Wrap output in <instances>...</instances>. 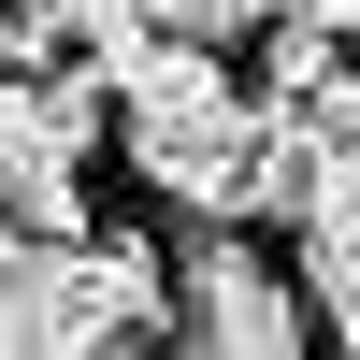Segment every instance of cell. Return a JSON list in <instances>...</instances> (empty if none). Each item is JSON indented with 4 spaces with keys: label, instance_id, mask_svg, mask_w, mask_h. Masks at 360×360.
I'll return each instance as SVG.
<instances>
[{
    "label": "cell",
    "instance_id": "cell-1",
    "mask_svg": "<svg viewBox=\"0 0 360 360\" xmlns=\"http://www.w3.org/2000/svg\"><path fill=\"white\" fill-rule=\"evenodd\" d=\"M115 86V159L159 202L245 231V159H259V86L231 72V44H188V29H130V44H86Z\"/></svg>",
    "mask_w": 360,
    "mask_h": 360
},
{
    "label": "cell",
    "instance_id": "cell-2",
    "mask_svg": "<svg viewBox=\"0 0 360 360\" xmlns=\"http://www.w3.org/2000/svg\"><path fill=\"white\" fill-rule=\"evenodd\" d=\"M303 332H317V288H303V259H274V245H245L231 217H202V245L173 259V346L288 360Z\"/></svg>",
    "mask_w": 360,
    "mask_h": 360
},
{
    "label": "cell",
    "instance_id": "cell-3",
    "mask_svg": "<svg viewBox=\"0 0 360 360\" xmlns=\"http://www.w3.org/2000/svg\"><path fill=\"white\" fill-rule=\"evenodd\" d=\"M101 115H115L101 58L58 72V86L0 72V217H15V231H58V245L86 231V130H101Z\"/></svg>",
    "mask_w": 360,
    "mask_h": 360
},
{
    "label": "cell",
    "instance_id": "cell-4",
    "mask_svg": "<svg viewBox=\"0 0 360 360\" xmlns=\"http://www.w3.org/2000/svg\"><path fill=\"white\" fill-rule=\"evenodd\" d=\"M288 245H303L317 332L360 346V130H317V188H303V217H288Z\"/></svg>",
    "mask_w": 360,
    "mask_h": 360
},
{
    "label": "cell",
    "instance_id": "cell-5",
    "mask_svg": "<svg viewBox=\"0 0 360 360\" xmlns=\"http://www.w3.org/2000/svg\"><path fill=\"white\" fill-rule=\"evenodd\" d=\"M29 29H44V44H130V29H159L173 0H15Z\"/></svg>",
    "mask_w": 360,
    "mask_h": 360
},
{
    "label": "cell",
    "instance_id": "cell-6",
    "mask_svg": "<svg viewBox=\"0 0 360 360\" xmlns=\"http://www.w3.org/2000/svg\"><path fill=\"white\" fill-rule=\"evenodd\" d=\"M274 15H303V29H332V44H360V0H274Z\"/></svg>",
    "mask_w": 360,
    "mask_h": 360
},
{
    "label": "cell",
    "instance_id": "cell-7",
    "mask_svg": "<svg viewBox=\"0 0 360 360\" xmlns=\"http://www.w3.org/2000/svg\"><path fill=\"white\" fill-rule=\"evenodd\" d=\"M0 245H15V217H0Z\"/></svg>",
    "mask_w": 360,
    "mask_h": 360
}]
</instances>
